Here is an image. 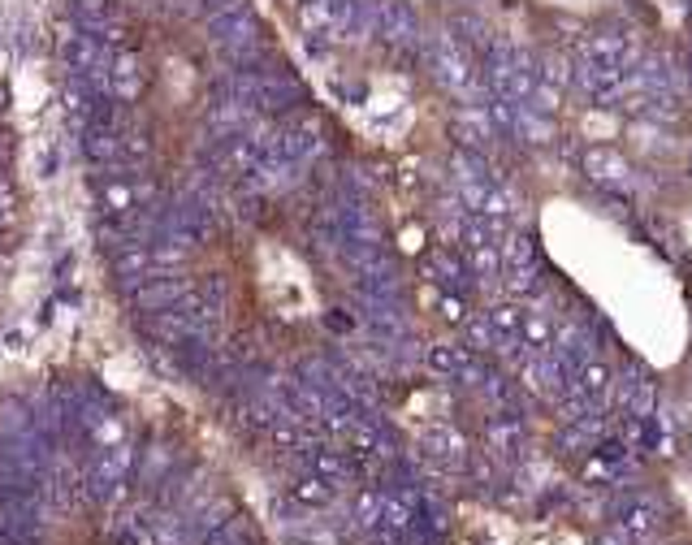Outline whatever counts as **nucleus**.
<instances>
[{
  "label": "nucleus",
  "instance_id": "f257e3e1",
  "mask_svg": "<svg viewBox=\"0 0 692 545\" xmlns=\"http://www.w3.org/2000/svg\"><path fill=\"white\" fill-rule=\"evenodd\" d=\"M113 545H148V537L139 532V524H126V529L113 537Z\"/></svg>",
  "mask_w": 692,
  "mask_h": 545
}]
</instances>
